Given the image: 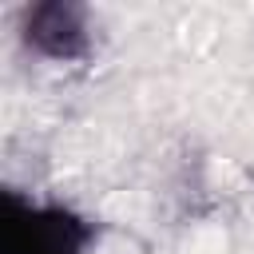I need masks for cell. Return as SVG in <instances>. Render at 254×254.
<instances>
[{"instance_id":"6da1fadb","label":"cell","mask_w":254,"mask_h":254,"mask_svg":"<svg viewBox=\"0 0 254 254\" xmlns=\"http://www.w3.org/2000/svg\"><path fill=\"white\" fill-rule=\"evenodd\" d=\"M4 254H83L91 226L64 206L4 198Z\"/></svg>"},{"instance_id":"7a4b0ae2","label":"cell","mask_w":254,"mask_h":254,"mask_svg":"<svg viewBox=\"0 0 254 254\" xmlns=\"http://www.w3.org/2000/svg\"><path fill=\"white\" fill-rule=\"evenodd\" d=\"M24 44L44 60H75L87 52V20L75 4H36L20 24Z\"/></svg>"}]
</instances>
